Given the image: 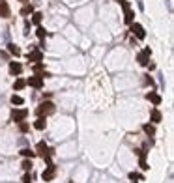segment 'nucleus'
<instances>
[{"label": "nucleus", "mask_w": 174, "mask_h": 183, "mask_svg": "<svg viewBox=\"0 0 174 183\" xmlns=\"http://www.w3.org/2000/svg\"><path fill=\"white\" fill-rule=\"evenodd\" d=\"M22 34H24V36H28V34H30V22H24V32H22Z\"/></svg>", "instance_id": "27"}, {"label": "nucleus", "mask_w": 174, "mask_h": 183, "mask_svg": "<svg viewBox=\"0 0 174 183\" xmlns=\"http://www.w3.org/2000/svg\"><path fill=\"white\" fill-rule=\"evenodd\" d=\"M19 153H21V155L24 157V159H34V157H36V152H32L30 148H22V150H21Z\"/></svg>", "instance_id": "15"}, {"label": "nucleus", "mask_w": 174, "mask_h": 183, "mask_svg": "<svg viewBox=\"0 0 174 183\" xmlns=\"http://www.w3.org/2000/svg\"><path fill=\"white\" fill-rule=\"evenodd\" d=\"M28 60H30V62H41V60H43V52L34 47V49L28 52Z\"/></svg>", "instance_id": "8"}, {"label": "nucleus", "mask_w": 174, "mask_h": 183, "mask_svg": "<svg viewBox=\"0 0 174 183\" xmlns=\"http://www.w3.org/2000/svg\"><path fill=\"white\" fill-rule=\"evenodd\" d=\"M45 127H47V118H45V116H38V120L34 121V129L43 131Z\"/></svg>", "instance_id": "13"}, {"label": "nucleus", "mask_w": 174, "mask_h": 183, "mask_svg": "<svg viewBox=\"0 0 174 183\" xmlns=\"http://www.w3.org/2000/svg\"><path fill=\"white\" fill-rule=\"evenodd\" d=\"M26 84L30 86V88L41 90L43 88V77L41 75H34V77H30V79H26Z\"/></svg>", "instance_id": "6"}, {"label": "nucleus", "mask_w": 174, "mask_h": 183, "mask_svg": "<svg viewBox=\"0 0 174 183\" xmlns=\"http://www.w3.org/2000/svg\"><path fill=\"white\" fill-rule=\"evenodd\" d=\"M19 131H21V133H28V131H30V123H28V121H21V123H19Z\"/></svg>", "instance_id": "20"}, {"label": "nucleus", "mask_w": 174, "mask_h": 183, "mask_svg": "<svg viewBox=\"0 0 174 183\" xmlns=\"http://www.w3.org/2000/svg\"><path fill=\"white\" fill-rule=\"evenodd\" d=\"M161 120H163V114H161V110H159V108L156 107V108H154L152 112H150V121H152V123L156 125V123H159Z\"/></svg>", "instance_id": "10"}, {"label": "nucleus", "mask_w": 174, "mask_h": 183, "mask_svg": "<svg viewBox=\"0 0 174 183\" xmlns=\"http://www.w3.org/2000/svg\"><path fill=\"white\" fill-rule=\"evenodd\" d=\"M45 69V66L41 62H36V66H34V73H41Z\"/></svg>", "instance_id": "24"}, {"label": "nucleus", "mask_w": 174, "mask_h": 183, "mask_svg": "<svg viewBox=\"0 0 174 183\" xmlns=\"http://www.w3.org/2000/svg\"><path fill=\"white\" fill-rule=\"evenodd\" d=\"M56 110V107H54V103L53 101H43L40 105V107L36 108V116H49V114H53V112Z\"/></svg>", "instance_id": "1"}, {"label": "nucleus", "mask_w": 174, "mask_h": 183, "mask_svg": "<svg viewBox=\"0 0 174 183\" xmlns=\"http://www.w3.org/2000/svg\"><path fill=\"white\" fill-rule=\"evenodd\" d=\"M120 4H122V8H124V21L127 22V24H131V22H133V17H135V11L129 8V4H127L125 0L120 2Z\"/></svg>", "instance_id": "5"}, {"label": "nucleus", "mask_w": 174, "mask_h": 183, "mask_svg": "<svg viewBox=\"0 0 174 183\" xmlns=\"http://www.w3.org/2000/svg\"><path fill=\"white\" fill-rule=\"evenodd\" d=\"M24 86H26V81H24V79H17V81L13 82V90L15 92H21Z\"/></svg>", "instance_id": "16"}, {"label": "nucleus", "mask_w": 174, "mask_h": 183, "mask_svg": "<svg viewBox=\"0 0 174 183\" xmlns=\"http://www.w3.org/2000/svg\"><path fill=\"white\" fill-rule=\"evenodd\" d=\"M22 183H32V176H30V172H24V174H22Z\"/></svg>", "instance_id": "26"}, {"label": "nucleus", "mask_w": 174, "mask_h": 183, "mask_svg": "<svg viewBox=\"0 0 174 183\" xmlns=\"http://www.w3.org/2000/svg\"><path fill=\"white\" fill-rule=\"evenodd\" d=\"M9 73L15 75V77H19L22 73V66L19 62H9Z\"/></svg>", "instance_id": "12"}, {"label": "nucleus", "mask_w": 174, "mask_h": 183, "mask_svg": "<svg viewBox=\"0 0 174 183\" xmlns=\"http://www.w3.org/2000/svg\"><path fill=\"white\" fill-rule=\"evenodd\" d=\"M131 32L137 36V39H144V37H146V32H144V28L140 26L138 22H131Z\"/></svg>", "instance_id": "7"}, {"label": "nucleus", "mask_w": 174, "mask_h": 183, "mask_svg": "<svg viewBox=\"0 0 174 183\" xmlns=\"http://www.w3.org/2000/svg\"><path fill=\"white\" fill-rule=\"evenodd\" d=\"M131 183H137V181H131Z\"/></svg>", "instance_id": "30"}, {"label": "nucleus", "mask_w": 174, "mask_h": 183, "mask_svg": "<svg viewBox=\"0 0 174 183\" xmlns=\"http://www.w3.org/2000/svg\"><path fill=\"white\" fill-rule=\"evenodd\" d=\"M41 17H43V15H41L40 11H36V13L32 15V22H34V24H40V22H41Z\"/></svg>", "instance_id": "22"}, {"label": "nucleus", "mask_w": 174, "mask_h": 183, "mask_svg": "<svg viewBox=\"0 0 174 183\" xmlns=\"http://www.w3.org/2000/svg\"><path fill=\"white\" fill-rule=\"evenodd\" d=\"M9 15H11V9H9L8 2H4V0H0V17L8 19Z\"/></svg>", "instance_id": "11"}, {"label": "nucleus", "mask_w": 174, "mask_h": 183, "mask_svg": "<svg viewBox=\"0 0 174 183\" xmlns=\"http://www.w3.org/2000/svg\"><path fill=\"white\" fill-rule=\"evenodd\" d=\"M127 178H129L131 181H137V179L144 181V176H142V174H138V172H129V174H127Z\"/></svg>", "instance_id": "17"}, {"label": "nucleus", "mask_w": 174, "mask_h": 183, "mask_svg": "<svg viewBox=\"0 0 174 183\" xmlns=\"http://www.w3.org/2000/svg\"><path fill=\"white\" fill-rule=\"evenodd\" d=\"M150 54H152V51H150V47H146V49H142L140 52L137 54V62L140 64V66H148V62H150Z\"/></svg>", "instance_id": "4"}, {"label": "nucleus", "mask_w": 174, "mask_h": 183, "mask_svg": "<svg viewBox=\"0 0 174 183\" xmlns=\"http://www.w3.org/2000/svg\"><path fill=\"white\" fill-rule=\"evenodd\" d=\"M8 51H9L11 54H15V56H21V49H19L17 45H13V43H9V45H8Z\"/></svg>", "instance_id": "18"}, {"label": "nucleus", "mask_w": 174, "mask_h": 183, "mask_svg": "<svg viewBox=\"0 0 174 183\" xmlns=\"http://www.w3.org/2000/svg\"><path fill=\"white\" fill-rule=\"evenodd\" d=\"M56 172H58L56 165H54V163H51V165H47V166H45V170L41 172V179H43L45 183L53 181V179L56 178Z\"/></svg>", "instance_id": "2"}, {"label": "nucleus", "mask_w": 174, "mask_h": 183, "mask_svg": "<svg viewBox=\"0 0 174 183\" xmlns=\"http://www.w3.org/2000/svg\"><path fill=\"white\" fill-rule=\"evenodd\" d=\"M32 11H34V8H32V6H24V8L21 9V15H28V13H32Z\"/></svg>", "instance_id": "25"}, {"label": "nucleus", "mask_w": 174, "mask_h": 183, "mask_svg": "<svg viewBox=\"0 0 174 183\" xmlns=\"http://www.w3.org/2000/svg\"><path fill=\"white\" fill-rule=\"evenodd\" d=\"M21 166H22L24 172H30V170H32V159H24V161L21 163Z\"/></svg>", "instance_id": "19"}, {"label": "nucleus", "mask_w": 174, "mask_h": 183, "mask_svg": "<svg viewBox=\"0 0 174 183\" xmlns=\"http://www.w3.org/2000/svg\"><path fill=\"white\" fill-rule=\"evenodd\" d=\"M26 118H28V110L26 108H13V110H11V120H13L15 123L26 121Z\"/></svg>", "instance_id": "3"}, {"label": "nucleus", "mask_w": 174, "mask_h": 183, "mask_svg": "<svg viewBox=\"0 0 174 183\" xmlns=\"http://www.w3.org/2000/svg\"><path fill=\"white\" fill-rule=\"evenodd\" d=\"M11 103H13V105H22V103H24V99L21 97V95H11Z\"/></svg>", "instance_id": "21"}, {"label": "nucleus", "mask_w": 174, "mask_h": 183, "mask_svg": "<svg viewBox=\"0 0 174 183\" xmlns=\"http://www.w3.org/2000/svg\"><path fill=\"white\" fill-rule=\"evenodd\" d=\"M118 2H124V0H118Z\"/></svg>", "instance_id": "29"}, {"label": "nucleus", "mask_w": 174, "mask_h": 183, "mask_svg": "<svg viewBox=\"0 0 174 183\" xmlns=\"http://www.w3.org/2000/svg\"><path fill=\"white\" fill-rule=\"evenodd\" d=\"M21 2H28V0H21Z\"/></svg>", "instance_id": "28"}, {"label": "nucleus", "mask_w": 174, "mask_h": 183, "mask_svg": "<svg viewBox=\"0 0 174 183\" xmlns=\"http://www.w3.org/2000/svg\"><path fill=\"white\" fill-rule=\"evenodd\" d=\"M142 131L148 136H156V125L154 123H142Z\"/></svg>", "instance_id": "14"}, {"label": "nucleus", "mask_w": 174, "mask_h": 183, "mask_svg": "<svg viewBox=\"0 0 174 183\" xmlns=\"http://www.w3.org/2000/svg\"><path fill=\"white\" fill-rule=\"evenodd\" d=\"M146 99L150 103H154V107H159L161 101H163V99H161V95L156 94V92H148V94H146Z\"/></svg>", "instance_id": "9"}, {"label": "nucleus", "mask_w": 174, "mask_h": 183, "mask_svg": "<svg viewBox=\"0 0 174 183\" xmlns=\"http://www.w3.org/2000/svg\"><path fill=\"white\" fill-rule=\"evenodd\" d=\"M36 36L40 37V39H45V36H47V32H45V28L38 26V30H36Z\"/></svg>", "instance_id": "23"}]
</instances>
